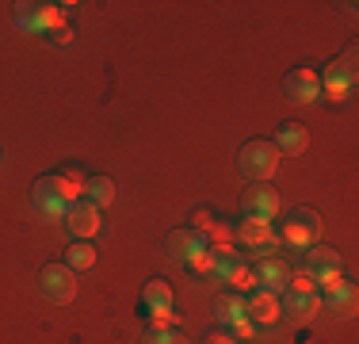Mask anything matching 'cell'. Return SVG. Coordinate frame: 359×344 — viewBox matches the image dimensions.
<instances>
[{
	"mask_svg": "<svg viewBox=\"0 0 359 344\" xmlns=\"http://www.w3.org/2000/svg\"><path fill=\"white\" fill-rule=\"evenodd\" d=\"M215 260H218V256L210 253L207 245H203V249H195V253L187 256V264H191L195 272H203V275H207V272H215Z\"/></svg>",
	"mask_w": 359,
	"mask_h": 344,
	"instance_id": "d4e9b609",
	"label": "cell"
},
{
	"mask_svg": "<svg viewBox=\"0 0 359 344\" xmlns=\"http://www.w3.org/2000/svg\"><path fill=\"white\" fill-rule=\"evenodd\" d=\"M73 4H35L31 8V27L35 31H46V27H54V31H65L62 23H65V12H69Z\"/></svg>",
	"mask_w": 359,
	"mask_h": 344,
	"instance_id": "7c38bea8",
	"label": "cell"
},
{
	"mask_svg": "<svg viewBox=\"0 0 359 344\" xmlns=\"http://www.w3.org/2000/svg\"><path fill=\"white\" fill-rule=\"evenodd\" d=\"M313 279H318L321 295H332V291L344 283V272H340V268H321V272H313Z\"/></svg>",
	"mask_w": 359,
	"mask_h": 344,
	"instance_id": "cb8c5ba5",
	"label": "cell"
},
{
	"mask_svg": "<svg viewBox=\"0 0 359 344\" xmlns=\"http://www.w3.org/2000/svg\"><path fill=\"white\" fill-rule=\"evenodd\" d=\"M207 344H237V337H229V333H210Z\"/></svg>",
	"mask_w": 359,
	"mask_h": 344,
	"instance_id": "f546056e",
	"label": "cell"
},
{
	"mask_svg": "<svg viewBox=\"0 0 359 344\" xmlns=\"http://www.w3.org/2000/svg\"><path fill=\"white\" fill-rule=\"evenodd\" d=\"M50 187H54V195L57 199H65V203H76L84 195V176L76 168H65V172H54V176H50Z\"/></svg>",
	"mask_w": 359,
	"mask_h": 344,
	"instance_id": "8fae6325",
	"label": "cell"
},
{
	"mask_svg": "<svg viewBox=\"0 0 359 344\" xmlns=\"http://www.w3.org/2000/svg\"><path fill=\"white\" fill-rule=\"evenodd\" d=\"M229 329H233V337H245V340H249V337H252V329H256V325L249 322V317H241V322H237V325H229Z\"/></svg>",
	"mask_w": 359,
	"mask_h": 344,
	"instance_id": "f1b7e54d",
	"label": "cell"
},
{
	"mask_svg": "<svg viewBox=\"0 0 359 344\" xmlns=\"http://www.w3.org/2000/svg\"><path fill=\"white\" fill-rule=\"evenodd\" d=\"M237 241H245L249 249H260L264 256H268V249L279 245V234L276 226H271V218H256V214H245V222L233 230Z\"/></svg>",
	"mask_w": 359,
	"mask_h": 344,
	"instance_id": "277c9868",
	"label": "cell"
},
{
	"mask_svg": "<svg viewBox=\"0 0 359 344\" xmlns=\"http://www.w3.org/2000/svg\"><path fill=\"white\" fill-rule=\"evenodd\" d=\"M355 65H359V54H355V50H348L340 62H329V65H325V73L318 77V81H321V92H325L332 103L352 100V92H355Z\"/></svg>",
	"mask_w": 359,
	"mask_h": 344,
	"instance_id": "6da1fadb",
	"label": "cell"
},
{
	"mask_svg": "<svg viewBox=\"0 0 359 344\" xmlns=\"http://www.w3.org/2000/svg\"><path fill=\"white\" fill-rule=\"evenodd\" d=\"M237 165H241V172L249 180H271L276 176V168H279V150L271 142H249V145H241V153H237Z\"/></svg>",
	"mask_w": 359,
	"mask_h": 344,
	"instance_id": "7a4b0ae2",
	"label": "cell"
},
{
	"mask_svg": "<svg viewBox=\"0 0 359 344\" xmlns=\"http://www.w3.org/2000/svg\"><path fill=\"white\" fill-rule=\"evenodd\" d=\"M145 344H184V337H180L176 329H161V333L149 329V340H145Z\"/></svg>",
	"mask_w": 359,
	"mask_h": 344,
	"instance_id": "4316f807",
	"label": "cell"
},
{
	"mask_svg": "<svg viewBox=\"0 0 359 344\" xmlns=\"http://www.w3.org/2000/svg\"><path fill=\"white\" fill-rule=\"evenodd\" d=\"M325 234V226H321V218L313 211H294L290 214V222L283 226V234H279V241H287L290 249H310V245H318Z\"/></svg>",
	"mask_w": 359,
	"mask_h": 344,
	"instance_id": "3957f363",
	"label": "cell"
},
{
	"mask_svg": "<svg viewBox=\"0 0 359 344\" xmlns=\"http://www.w3.org/2000/svg\"><path fill=\"white\" fill-rule=\"evenodd\" d=\"M245 314H249L252 325H264V329H268V325H276L279 317H283V298L264 291V287H256L249 295V303H245Z\"/></svg>",
	"mask_w": 359,
	"mask_h": 344,
	"instance_id": "8992f818",
	"label": "cell"
},
{
	"mask_svg": "<svg viewBox=\"0 0 359 344\" xmlns=\"http://www.w3.org/2000/svg\"><path fill=\"white\" fill-rule=\"evenodd\" d=\"M287 96L294 100V103H313L321 96V81H318V73L313 69H290L287 73Z\"/></svg>",
	"mask_w": 359,
	"mask_h": 344,
	"instance_id": "ba28073f",
	"label": "cell"
},
{
	"mask_svg": "<svg viewBox=\"0 0 359 344\" xmlns=\"http://www.w3.org/2000/svg\"><path fill=\"white\" fill-rule=\"evenodd\" d=\"M271 145H276L279 153H298V150H306V126H302V123H283Z\"/></svg>",
	"mask_w": 359,
	"mask_h": 344,
	"instance_id": "e0dca14e",
	"label": "cell"
},
{
	"mask_svg": "<svg viewBox=\"0 0 359 344\" xmlns=\"http://www.w3.org/2000/svg\"><path fill=\"white\" fill-rule=\"evenodd\" d=\"M145 306H149V314H157V310H172V291H168V283L153 279L149 287H145Z\"/></svg>",
	"mask_w": 359,
	"mask_h": 344,
	"instance_id": "ffe728a7",
	"label": "cell"
},
{
	"mask_svg": "<svg viewBox=\"0 0 359 344\" xmlns=\"http://www.w3.org/2000/svg\"><path fill=\"white\" fill-rule=\"evenodd\" d=\"M283 295H318V279H313L310 268L287 272V291Z\"/></svg>",
	"mask_w": 359,
	"mask_h": 344,
	"instance_id": "d6986e66",
	"label": "cell"
},
{
	"mask_svg": "<svg viewBox=\"0 0 359 344\" xmlns=\"http://www.w3.org/2000/svg\"><path fill=\"white\" fill-rule=\"evenodd\" d=\"M96 260H100V253H96V245H92V241H76L69 253H65V264H69L73 272H88V268H96Z\"/></svg>",
	"mask_w": 359,
	"mask_h": 344,
	"instance_id": "ac0fdd59",
	"label": "cell"
},
{
	"mask_svg": "<svg viewBox=\"0 0 359 344\" xmlns=\"http://www.w3.org/2000/svg\"><path fill=\"white\" fill-rule=\"evenodd\" d=\"M35 206H39L42 218H50V222H65V214H69V203L54 195V187H50V176H42L39 184H35Z\"/></svg>",
	"mask_w": 359,
	"mask_h": 344,
	"instance_id": "9c48e42d",
	"label": "cell"
},
{
	"mask_svg": "<svg viewBox=\"0 0 359 344\" xmlns=\"http://www.w3.org/2000/svg\"><path fill=\"white\" fill-rule=\"evenodd\" d=\"M252 272H256V283H260L264 291H271V295H283L287 291V268L276 260V256H264Z\"/></svg>",
	"mask_w": 359,
	"mask_h": 344,
	"instance_id": "30bf717a",
	"label": "cell"
},
{
	"mask_svg": "<svg viewBox=\"0 0 359 344\" xmlns=\"http://www.w3.org/2000/svg\"><path fill=\"white\" fill-rule=\"evenodd\" d=\"M149 317H153V325H149L153 333H161V329H176V325H180V314H172V310H157V314H149Z\"/></svg>",
	"mask_w": 359,
	"mask_h": 344,
	"instance_id": "484cf974",
	"label": "cell"
},
{
	"mask_svg": "<svg viewBox=\"0 0 359 344\" xmlns=\"http://www.w3.org/2000/svg\"><path fill=\"white\" fill-rule=\"evenodd\" d=\"M203 245H207V237L195 234V230H176V234H168V253H172L176 264H187V256Z\"/></svg>",
	"mask_w": 359,
	"mask_h": 344,
	"instance_id": "4fadbf2b",
	"label": "cell"
},
{
	"mask_svg": "<svg viewBox=\"0 0 359 344\" xmlns=\"http://www.w3.org/2000/svg\"><path fill=\"white\" fill-rule=\"evenodd\" d=\"M325 298H329V306L332 310H340V314H352V310H355V287H352V283H340V287L337 291H332V295H325Z\"/></svg>",
	"mask_w": 359,
	"mask_h": 344,
	"instance_id": "603a6c76",
	"label": "cell"
},
{
	"mask_svg": "<svg viewBox=\"0 0 359 344\" xmlns=\"http://www.w3.org/2000/svg\"><path fill=\"white\" fill-rule=\"evenodd\" d=\"M215 314H218V322H226V325H237L241 317H249L245 314V298H215Z\"/></svg>",
	"mask_w": 359,
	"mask_h": 344,
	"instance_id": "44dd1931",
	"label": "cell"
},
{
	"mask_svg": "<svg viewBox=\"0 0 359 344\" xmlns=\"http://www.w3.org/2000/svg\"><path fill=\"white\" fill-rule=\"evenodd\" d=\"M245 206H249V214H256V218H276L279 214V195L271 192V187H252L249 199H245Z\"/></svg>",
	"mask_w": 359,
	"mask_h": 344,
	"instance_id": "5bb4252c",
	"label": "cell"
},
{
	"mask_svg": "<svg viewBox=\"0 0 359 344\" xmlns=\"http://www.w3.org/2000/svg\"><path fill=\"white\" fill-rule=\"evenodd\" d=\"M321 268H340V253L329 245H310V272H321Z\"/></svg>",
	"mask_w": 359,
	"mask_h": 344,
	"instance_id": "7402d4cb",
	"label": "cell"
},
{
	"mask_svg": "<svg viewBox=\"0 0 359 344\" xmlns=\"http://www.w3.org/2000/svg\"><path fill=\"white\" fill-rule=\"evenodd\" d=\"M0 161H4V150H0Z\"/></svg>",
	"mask_w": 359,
	"mask_h": 344,
	"instance_id": "4dcf8cb0",
	"label": "cell"
},
{
	"mask_svg": "<svg viewBox=\"0 0 359 344\" xmlns=\"http://www.w3.org/2000/svg\"><path fill=\"white\" fill-rule=\"evenodd\" d=\"M283 314H290L294 322H313L321 314V295H287Z\"/></svg>",
	"mask_w": 359,
	"mask_h": 344,
	"instance_id": "9a60e30c",
	"label": "cell"
},
{
	"mask_svg": "<svg viewBox=\"0 0 359 344\" xmlns=\"http://www.w3.org/2000/svg\"><path fill=\"white\" fill-rule=\"evenodd\" d=\"M84 199H88L92 206H111L115 203V180H107V176H92V180H84Z\"/></svg>",
	"mask_w": 359,
	"mask_h": 344,
	"instance_id": "2e32d148",
	"label": "cell"
},
{
	"mask_svg": "<svg viewBox=\"0 0 359 344\" xmlns=\"http://www.w3.org/2000/svg\"><path fill=\"white\" fill-rule=\"evenodd\" d=\"M42 291H46V298H54V303H69L76 295V272L69 264H50V268L42 272Z\"/></svg>",
	"mask_w": 359,
	"mask_h": 344,
	"instance_id": "52a82bcc",
	"label": "cell"
},
{
	"mask_svg": "<svg viewBox=\"0 0 359 344\" xmlns=\"http://www.w3.org/2000/svg\"><path fill=\"white\" fill-rule=\"evenodd\" d=\"M215 214H210V211H195V234H207V230L210 226H215Z\"/></svg>",
	"mask_w": 359,
	"mask_h": 344,
	"instance_id": "83f0119b",
	"label": "cell"
},
{
	"mask_svg": "<svg viewBox=\"0 0 359 344\" xmlns=\"http://www.w3.org/2000/svg\"><path fill=\"white\" fill-rule=\"evenodd\" d=\"M65 226H69L73 237L92 241L100 230H104V214H100V206H92L88 199H76V203L69 206V214H65Z\"/></svg>",
	"mask_w": 359,
	"mask_h": 344,
	"instance_id": "5b68a950",
	"label": "cell"
}]
</instances>
